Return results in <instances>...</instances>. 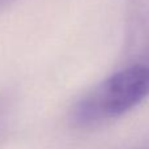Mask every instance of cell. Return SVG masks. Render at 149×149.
<instances>
[{
	"instance_id": "6da1fadb",
	"label": "cell",
	"mask_w": 149,
	"mask_h": 149,
	"mask_svg": "<svg viewBox=\"0 0 149 149\" xmlns=\"http://www.w3.org/2000/svg\"><path fill=\"white\" fill-rule=\"evenodd\" d=\"M148 97L149 65L126 64L80 97L68 120L74 128L92 130L126 115Z\"/></svg>"
},
{
	"instance_id": "7a4b0ae2",
	"label": "cell",
	"mask_w": 149,
	"mask_h": 149,
	"mask_svg": "<svg viewBox=\"0 0 149 149\" xmlns=\"http://www.w3.org/2000/svg\"><path fill=\"white\" fill-rule=\"evenodd\" d=\"M123 58L149 65V0H124Z\"/></svg>"
},
{
	"instance_id": "3957f363",
	"label": "cell",
	"mask_w": 149,
	"mask_h": 149,
	"mask_svg": "<svg viewBox=\"0 0 149 149\" xmlns=\"http://www.w3.org/2000/svg\"><path fill=\"white\" fill-rule=\"evenodd\" d=\"M7 115H5V107L0 106V141L4 140L5 134H7Z\"/></svg>"
},
{
	"instance_id": "277c9868",
	"label": "cell",
	"mask_w": 149,
	"mask_h": 149,
	"mask_svg": "<svg viewBox=\"0 0 149 149\" xmlns=\"http://www.w3.org/2000/svg\"><path fill=\"white\" fill-rule=\"evenodd\" d=\"M13 0H0V10L3 9V8H5L8 4H10Z\"/></svg>"
},
{
	"instance_id": "5b68a950",
	"label": "cell",
	"mask_w": 149,
	"mask_h": 149,
	"mask_svg": "<svg viewBox=\"0 0 149 149\" xmlns=\"http://www.w3.org/2000/svg\"><path fill=\"white\" fill-rule=\"evenodd\" d=\"M139 149H149V144H147V145H143V147H140Z\"/></svg>"
}]
</instances>
